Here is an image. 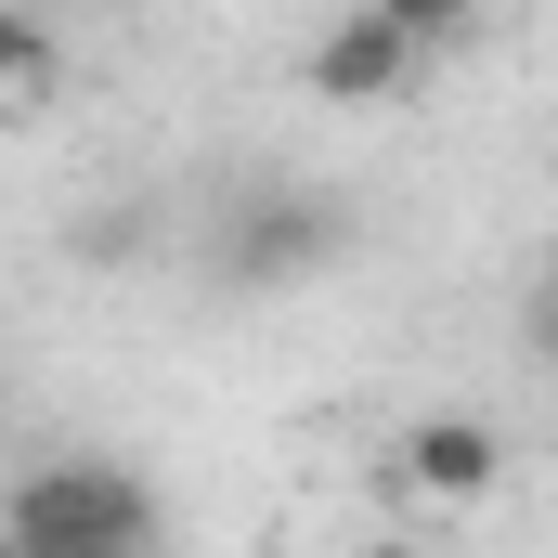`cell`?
I'll list each match as a JSON object with an SVG mask.
<instances>
[{"label": "cell", "instance_id": "obj_4", "mask_svg": "<svg viewBox=\"0 0 558 558\" xmlns=\"http://www.w3.org/2000/svg\"><path fill=\"white\" fill-rule=\"evenodd\" d=\"M403 481H416L428 507H481V494L507 481L494 416H416V428H403Z\"/></svg>", "mask_w": 558, "mask_h": 558}, {"label": "cell", "instance_id": "obj_3", "mask_svg": "<svg viewBox=\"0 0 558 558\" xmlns=\"http://www.w3.org/2000/svg\"><path fill=\"white\" fill-rule=\"evenodd\" d=\"M338 234H351V221H338L325 195H260L247 221H221V274L234 286H299V274L338 260Z\"/></svg>", "mask_w": 558, "mask_h": 558}, {"label": "cell", "instance_id": "obj_1", "mask_svg": "<svg viewBox=\"0 0 558 558\" xmlns=\"http://www.w3.org/2000/svg\"><path fill=\"white\" fill-rule=\"evenodd\" d=\"M0 546L13 558H156L169 546V507L118 454H39L13 481V507H0Z\"/></svg>", "mask_w": 558, "mask_h": 558}, {"label": "cell", "instance_id": "obj_6", "mask_svg": "<svg viewBox=\"0 0 558 558\" xmlns=\"http://www.w3.org/2000/svg\"><path fill=\"white\" fill-rule=\"evenodd\" d=\"M0 558H13V546H0Z\"/></svg>", "mask_w": 558, "mask_h": 558}, {"label": "cell", "instance_id": "obj_5", "mask_svg": "<svg viewBox=\"0 0 558 558\" xmlns=\"http://www.w3.org/2000/svg\"><path fill=\"white\" fill-rule=\"evenodd\" d=\"M52 78H65V39H52L39 13H0V118H13V105H39Z\"/></svg>", "mask_w": 558, "mask_h": 558}, {"label": "cell", "instance_id": "obj_2", "mask_svg": "<svg viewBox=\"0 0 558 558\" xmlns=\"http://www.w3.org/2000/svg\"><path fill=\"white\" fill-rule=\"evenodd\" d=\"M441 39H454V0H351L312 39V92L325 105H390V92H416V65Z\"/></svg>", "mask_w": 558, "mask_h": 558}]
</instances>
